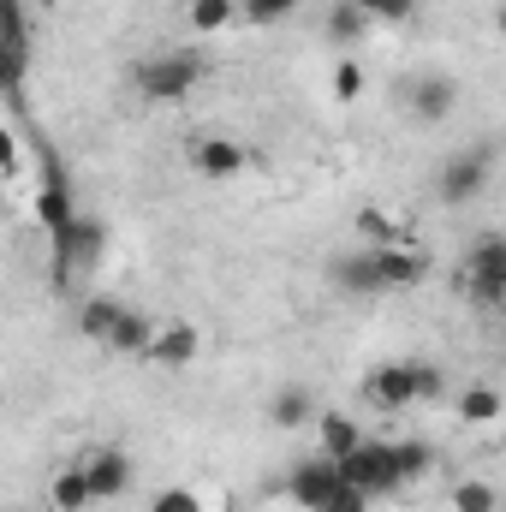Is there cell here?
<instances>
[{"label": "cell", "instance_id": "cell-1", "mask_svg": "<svg viewBox=\"0 0 506 512\" xmlns=\"http://www.w3.org/2000/svg\"><path fill=\"white\" fill-rule=\"evenodd\" d=\"M441 393H447V376L429 358H399V364H381V370L364 376V399L376 411H405V405H423V399H441Z\"/></svg>", "mask_w": 506, "mask_h": 512}, {"label": "cell", "instance_id": "cell-2", "mask_svg": "<svg viewBox=\"0 0 506 512\" xmlns=\"http://www.w3.org/2000/svg\"><path fill=\"white\" fill-rule=\"evenodd\" d=\"M203 54H191V48H167V54H149V60H137V72H131V84H137V96L143 102H185L197 84H203Z\"/></svg>", "mask_w": 506, "mask_h": 512}, {"label": "cell", "instance_id": "cell-3", "mask_svg": "<svg viewBox=\"0 0 506 512\" xmlns=\"http://www.w3.org/2000/svg\"><path fill=\"white\" fill-rule=\"evenodd\" d=\"M48 251H54V286H72L78 274H90V268L102 262V251H108V227H102L96 215L78 209L72 227L48 239Z\"/></svg>", "mask_w": 506, "mask_h": 512}, {"label": "cell", "instance_id": "cell-4", "mask_svg": "<svg viewBox=\"0 0 506 512\" xmlns=\"http://www.w3.org/2000/svg\"><path fill=\"white\" fill-rule=\"evenodd\" d=\"M340 483H352L358 495H370V501H381V495H393L399 489V471H393V441H358L346 459H340Z\"/></svg>", "mask_w": 506, "mask_h": 512}, {"label": "cell", "instance_id": "cell-5", "mask_svg": "<svg viewBox=\"0 0 506 512\" xmlns=\"http://www.w3.org/2000/svg\"><path fill=\"white\" fill-rule=\"evenodd\" d=\"M30 209H36V221H42V233H48V239H54V233H66V227H72V215H78L72 179H66V167H60V155H54V149H42V185L30 191Z\"/></svg>", "mask_w": 506, "mask_h": 512}, {"label": "cell", "instance_id": "cell-6", "mask_svg": "<svg viewBox=\"0 0 506 512\" xmlns=\"http://www.w3.org/2000/svg\"><path fill=\"white\" fill-rule=\"evenodd\" d=\"M465 292L483 310H501V298H506V239L501 233H483L471 245V256H465Z\"/></svg>", "mask_w": 506, "mask_h": 512}, {"label": "cell", "instance_id": "cell-7", "mask_svg": "<svg viewBox=\"0 0 506 512\" xmlns=\"http://www.w3.org/2000/svg\"><path fill=\"white\" fill-rule=\"evenodd\" d=\"M489 173H495V149L489 143L447 155L441 161V203H477L489 191Z\"/></svg>", "mask_w": 506, "mask_h": 512}, {"label": "cell", "instance_id": "cell-8", "mask_svg": "<svg viewBox=\"0 0 506 512\" xmlns=\"http://www.w3.org/2000/svg\"><path fill=\"white\" fill-rule=\"evenodd\" d=\"M370 268H376L381 292H405V286L429 280V251L411 239H387V245H370Z\"/></svg>", "mask_w": 506, "mask_h": 512}, {"label": "cell", "instance_id": "cell-9", "mask_svg": "<svg viewBox=\"0 0 506 512\" xmlns=\"http://www.w3.org/2000/svg\"><path fill=\"white\" fill-rule=\"evenodd\" d=\"M334 489H340V465L322 459V453H310V459H298V465L286 471V495H292L304 512H322Z\"/></svg>", "mask_w": 506, "mask_h": 512}, {"label": "cell", "instance_id": "cell-10", "mask_svg": "<svg viewBox=\"0 0 506 512\" xmlns=\"http://www.w3.org/2000/svg\"><path fill=\"white\" fill-rule=\"evenodd\" d=\"M78 465H84V483H90V501H96V507H102V501H120L131 489V477H137L126 447H96V453L78 459Z\"/></svg>", "mask_w": 506, "mask_h": 512}, {"label": "cell", "instance_id": "cell-11", "mask_svg": "<svg viewBox=\"0 0 506 512\" xmlns=\"http://www.w3.org/2000/svg\"><path fill=\"white\" fill-rule=\"evenodd\" d=\"M197 352H203V334L191 328V322H167V328H155L149 334V364H161V370H185V364H197Z\"/></svg>", "mask_w": 506, "mask_h": 512}, {"label": "cell", "instance_id": "cell-12", "mask_svg": "<svg viewBox=\"0 0 506 512\" xmlns=\"http://www.w3.org/2000/svg\"><path fill=\"white\" fill-rule=\"evenodd\" d=\"M191 167H197L203 179H239V173L251 167V155H245V143H233V137H197V143H191Z\"/></svg>", "mask_w": 506, "mask_h": 512}, {"label": "cell", "instance_id": "cell-13", "mask_svg": "<svg viewBox=\"0 0 506 512\" xmlns=\"http://www.w3.org/2000/svg\"><path fill=\"white\" fill-rule=\"evenodd\" d=\"M411 114H417V126L453 120V114H459V84H453V78H417V84H411Z\"/></svg>", "mask_w": 506, "mask_h": 512}, {"label": "cell", "instance_id": "cell-14", "mask_svg": "<svg viewBox=\"0 0 506 512\" xmlns=\"http://www.w3.org/2000/svg\"><path fill=\"white\" fill-rule=\"evenodd\" d=\"M328 280L346 292V298H376V268H370V245H358V251H334L328 256Z\"/></svg>", "mask_w": 506, "mask_h": 512}, {"label": "cell", "instance_id": "cell-15", "mask_svg": "<svg viewBox=\"0 0 506 512\" xmlns=\"http://www.w3.org/2000/svg\"><path fill=\"white\" fill-rule=\"evenodd\" d=\"M310 429H316V453H322V459H334V465L364 441L358 417H346V411H316V417H310Z\"/></svg>", "mask_w": 506, "mask_h": 512}, {"label": "cell", "instance_id": "cell-16", "mask_svg": "<svg viewBox=\"0 0 506 512\" xmlns=\"http://www.w3.org/2000/svg\"><path fill=\"white\" fill-rule=\"evenodd\" d=\"M149 334H155V322H149V316H137V310H120V316H114V328H108V340H102V346H108V352H120V358H143V352H149Z\"/></svg>", "mask_w": 506, "mask_h": 512}, {"label": "cell", "instance_id": "cell-17", "mask_svg": "<svg viewBox=\"0 0 506 512\" xmlns=\"http://www.w3.org/2000/svg\"><path fill=\"white\" fill-rule=\"evenodd\" d=\"M268 417H274V429H304L316 417V393L310 387H280L268 399Z\"/></svg>", "mask_w": 506, "mask_h": 512}, {"label": "cell", "instance_id": "cell-18", "mask_svg": "<svg viewBox=\"0 0 506 512\" xmlns=\"http://www.w3.org/2000/svg\"><path fill=\"white\" fill-rule=\"evenodd\" d=\"M48 507H54V512H84V507H96V501H90V483H84V465H66V471L48 483Z\"/></svg>", "mask_w": 506, "mask_h": 512}, {"label": "cell", "instance_id": "cell-19", "mask_svg": "<svg viewBox=\"0 0 506 512\" xmlns=\"http://www.w3.org/2000/svg\"><path fill=\"white\" fill-rule=\"evenodd\" d=\"M393 471H399V489L405 483H423L435 471V447L429 441H393Z\"/></svg>", "mask_w": 506, "mask_h": 512}, {"label": "cell", "instance_id": "cell-20", "mask_svg": "<svg viewBox=\"0 0 506 512\" xmlns=\"http://www.w3.org/2000/svg\"><path fill=\"white\" fill-rule=\"evenodd\" d=\"M120 310H126V304H120V298H84V310H78V334H84V340H96V346H102V340H108V328H114V316H120Z\"/></svg>", "mask_w": 506, "mask_h": 512}, {"label": "cell", "instance_id": "cell-21", "mask_svg": "<svg viewBox=\"0 0 506 512\" xmlns=\"http://www.w3.org/2000/svg\"><path fill=\"white\" fill-rule=\"evenodd\" d=\"M495 417H501V387L477 382L459 393V423H495Z\"/></svg>", "mask_w": 506, "mask_h": 512}, {"label": "cell", "instance_id": "cell-22", "mask_svg": "<svg viewBox=\"0 0 506 512\" xmlns=\"http://www.w3.org/2000/svg\"><path fill=\"white\" fill-rule=\"evenodd\" d=\"M453 512H501V489L483 477H459L453 483Z\"/></svg>", "mask_w": 506, "mask_h": 512}, {"label": "cell", "instance_id": "cell-23", "mask_svg": "<svg viewBox=\"0 0 506 512\" xmlns=\"http://www.w3.org/2000/svg\"><path fill=\"white\" fill-rule=\"evenodd\" d=\"M24 78H30V54L24 48H0V96L24 102Z\"/></svg>", "mask_w": 506, "mask_h": 512}, {"label": "cell", "instance_id": "cell-24", "mask_svg": "<svg viewBox=\"0 0 506 512\" xmlns=\"http://www.w3.org/2000/svg\"><path fill=\"white\" fill-rule=\"evenodd\" d=\"M239 18V0H191V30H227Z\"/></svg>", "mask_w": 506, "mask_h": 512}, {"label": "cell", "instance_id": "cell-25", "mask_svg": "<svg viewBox=\"0 0 506 512\" xmlns=\"http://www.w3.org/2000/svg\"><path fill=\"white\" fill-rule=\"evenodd\" d=\"M364 24H370V12H358L352 0H340V6L328 12V36H334V42H358V36H364Z\"/></svg>", "mask_w": 506, "mask_h": 512}, {"label": "cell", "instance_id": "cell-26", "mask_svg": "<svg viewBox=\"0 0 506 512\" xmlns=\"http://www.w3.org/2000/svg\"><path fill=\"white\" fill-rule=\"evenodd\" d=\"M364 96V66L358 60H340L334 66V102H358Z\"/></svg>", "mask_w": 506, "mask_h": 512}, {"label": "cell", "instance_id": "cell-27", "mask_svg": "<svg viewBox=\"0 0 506 512\" xmlns=\"http://www.w3.org/2000/svg\"><path fill=\"white\" fill-rule=\"evenodd\" d=\"M358 239H364V245H387V239H399V233H393V221H387L381 209H358Z\"/></svg>", "mask_w": 506, "mask_h": 512}, {"label": "cell", "instance_id": "cell-28", "mask_svg": "<svg viewBox=\"0 0 506 512\" xmlns=\"http://www.w3.org/2000/svg\"><path fill=\"white\" fill-rule=\"evenodd\" d=\"M149 512H203V495L197 489H161L149 501Z\"/></svg>", "mask_w": 506, "mask_h": 512}, {"label": "cell", "instance_id": "cell-29", "mask_svg": "<svg viewBox=\"0 0 506 512\" xmlns=\"http://www.w3.org/2000/svg\"><path fill=\"white\" fill-rule=\"evenodd\" d=\"M304 0H245V18L251 24H274V18H286V12H298Z\"/></svg>", "mask_w": 506, "mask_h": 512}, {"label": "cell", "instance_id": "cell-30", "mask_svg": "<svg viewBox=\"0 0 506 512\" xmlns=\"http://www.w3.org/2000/svg\"><path fill=\"white\" fill-rule=\"evenodd\" d=\"M322 512H370V495H358L352 483H340V489L328 495V507H322Z\"/></svg>", "mask_w": 506, "mask_h": 512}, {"label": "cell", "instance_id": "cell-31", "mask_svg": "<svg viewBox=\"0 0 506 512\" xmlns=\"http://www.w3.org/2000/svg\"><path fill=\"white\" fill-rule=\"evenodd\" d=\"M411 12H417V0H381L376 6L381 24H399V18H411Z\"/></svg>", "mask_w": 506, "mask_h": 512}, {"label": "cell", "instance_id": "cell-32", "mask_svg": "<svg viewBox=\"0 0 506 512\" xmlns=\"http://www.w3.org/2000/svg\"><path fill=\"white\" fill-rule=\"evenodd\" d=\"M0 173H18V143H12L6 126H0Z\"/></svg>", "mask_w": 506, "mask_h": 512}, {"label": "cell", "instance_id": "cell-33", "mask_svg": "<svg viewBox=\"0 0 506 512\" xmlns=\"http://www.w3.org/2000/svg\"><path fill=\"white\" fill-rule=\"evenodd\" d=\"M352 6H358V12H370V18H376V6H381V0H352Z\"/></svg>", "mask_w": 506, "mask_h": 512}]
</instances>
